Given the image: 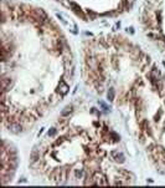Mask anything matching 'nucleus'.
Wrapping results in <instances>:
<instances>
[{
    "label": "nucleus",
    "instance_id": "nucleus-1",
    "mask_svg": "<svg viewBox=\"0 0 165 188\" xmlns=\"http://www.w3.org/2000/svg\"><path fill=\"white\" fill-rule=\"evenodd\" d=\"M68 6L71 8V9H72L73 10V11L77 14V15H78L80 16V18L81 19H83V20H86V15L83 14V11H82V9L78 6V5H77L75 1H70L68 3Z\"/></svg>",
    "mask_w": 165,
    "mask_h": 188
},
{
    "label": "nucleus",
    "instance_id": "nucleus-2",
    "mask_svg": "<svg viewBox=\"0 0 165 188\" xmlns=\"http://www.w3.org/2000/svg\"><path fill=\"white\" fill-rule=\"evenodd\" d=\"M111 157L114 159V161H117V162H124V159H125V157H124V154L122 153V152H119V151H112L111 152Z\"/></svg>",
    "mask_w": 165,
    "mask_h": 188
},
{
    "label": "nucleus",
    "instance_id": "nucleus-3",
    "mask_svg": "<svg viewBox=\"0 0 165 188\" xmlns=\"http://www.w3.org/2000/svg\"><path fill=\"white\" fill-rule=\"evenodd\" d=\"M57 90H58V92L61 93V95H66V93L68 92L70 87H68V85L66 84L65 81H60V84H58V87H57Z\"/></svg>",
    "mask_w": 165,
    "mask_h": 188
},
{
    "label": "nucleus",
    "instance_id": "nucleus-4",
    "mask_svg": "<svg viewBox=\"0 0 165 188\" xmlns=\"http://www.w3.org/2000/svg\"><path fill=\"white\" fill-rule=\"evenodd\" d=\"M9 128L11 132H14V133H19V132H21V130H23V127H21L20 123H10Z\"/></svg>",
    "mask_w": 165,
    "mask_h": 188
},
{
    "label": "nucleus",
    "instance_id": "nucleus-5",
    "mask_svg": "<svg viewBox=\"0 0 165 188\" xmlns=\"http://www.w3.org/2000/svg\"><path fill=\"white\" fill-rule=\"evenodd\" d=\"M38 158H40V154H38V152H37L36 148H34V150H32V152H31V156H30L31 162H36V161H38Z\"/></svg>",
    "mask_w": 165,
    "mask_h": 188
},
{
    "label": "nucleus",
    "instance_id": "nucleus-6",
    "mask_svg": "<svg viewBox=\"0 0 165 188\" xmlns=\"http://www.w3.org/2000/svg\"><path fill=\"white\" fill-rule=\"evenodd\" d=\"M75 176L77 179H82L85 177V169H75Z\"/></svg>",
    "mask_w": 165,
    "mask_h": 188
},
{
    "label": "nucleus",
    "instance_id": "nucleus-7",
    "mask_svg": "<svg viewBox=\"0 0 165 188\" xmlns=\"http://www.w3.org/2000/svg\"><path fill=\"white\" fill-rule=\"evenodd\" d=\"M72 106H66L65 108H63V111L61 112V116H62V117H66V116H68L71 112H72Z\"/></svg>",
    "mask_w": 165,
    "mask_h": 188
},
{
    "label": "nucleus",
    "instance_id": "nucleus-8",
    "mask_svg": "<svg viewBox=\"0 0 165 188\" xmlns=\"http://www.w3.org/2000/svg\"><path fill=\"white\" fill-rule=\"evenodd\" d=\"M114 97H115L114 90H113V88H109L108 92H107V98H108L109 101H113V100H114Z\"/></svg>",
    "mask_w": 165,
    "mask_h": 188
},
{
    "label": "nucleus",
    "instance_id": "nucleus-9",
    "mask_svg": "<svg viewBox=\"0 0 165 188\" xmlns=\"http://www.w3.org/2000/svg\"><path fill=\"white\" fill-rule=\"evenodd\" d=\"M109 136H111V140H113L114 142L119 140V136L115 133V132H113V131H109Z\"/></svg>",
    "mask_w": 165,
    "mask_h": 188
},
{
    "label": "nucleus",
    "instance_id": "nucleus-10",
    "mask_svg": "<svg viewBox=\"0 0 165 188\" xmlns=\"http://www.w3.org/2000/svg\"><path fill=\"white\" fill-rule=\"evenodd\" d=\"M133 4H134V0H124V6H125V9H130Z\"/></svg>",
    "mask_w": 165,
    "mask_h": 188
},
{
    "label": "nucleus",
    "instance_id": "nucleus-11",
    "mask_svg": "<svg viewBox=\"0 0 165 188\" xmlns=\"http://www.w3.org/2000/svg\"><path fill=\"white\" fill-rule=\"evenodd\" d=\"M98 105H100V106H101V107H102V108L104 110V111H108V110H109V108H108V106H107V105H106V103H104L103 101H101V100H100V101H98Z\"/></svg>",
    "mask_w": 165,
    "mask_h": 188
},
{
    "label": "nucleus",
    "instance_id": "nucleus-12",
    "mask_svg": "<svg viewBox=\"0 0 165 188\" xmlns=\"http://www.w3.org/2000/svg\"><path fill=\"white\" fill-rule=\"evenodd\" d=\"M56 133H57V130L56 128H52L51 131H48V137H53Z\"/></svg>",
    "mask_w": 165,
    "mask_h": 188
},
{
    "label": "nucleus",
    "instance_id": "nucleus-13",
    "mask_svg": "<svg viewBox=\"0 0 165 188\" xmlns=\"http://www.w3.org/2000/svg\"><path fill=\"white\" fill-rule=\"evenodd\" d=\"M87 14H88V16H90V18H91L92 20H93V19H96V16H97V14H95L93 11H91V10H90V11L87 13Z\"/></svg>",
    "mask_w": 165,
    "mask_h": 188
}]
</instances>
